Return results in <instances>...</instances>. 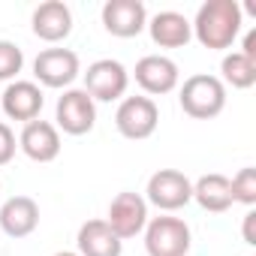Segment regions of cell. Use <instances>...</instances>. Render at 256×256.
Returning <instances> with one entry per match:
<instances>
[{"label": "cell", "mask_w": 256, "mask_h": 256, "mask_svg": "<svg viewBox=\"0 0 256 256\" xmlns=\"http://www.w3.org/2000/svg\"><path fill=\"white\" fill-rule=\"evenodd\" d=\"M241 24H244V12L238 6V0H208V4L199 6L196 18L190 22L199 46L211 52L232 48V42L241 34Z\"/></svg>", "instance_id": "1"}, {"label": "cell", "mask_w": 256, "mask_h": 256, "mask_svg": "<svg viewBox=\"0 0 256 256\" xmlns=\"http://www.w3.org/2000/svg\"><path fill=\"white\" fill-rule=\"evenodd\" d=\"M178 102H181L184 114H190L196 120H211L226 108V84L217 76L196 72V76L184 78Z\"/></svg>", "instance_id": "2"}, {"label": "cell", "mask_w": 256, "mask_h": 256, "mask_svg": "<svg viewBox=\"0 0 256 256\" xmlns=\"http://www.w3.org/2000/svg\"><path fill=\"white\" fill-rule=\"evenodd\" d=\"M190 226L181 217H151L145 226L148 256H187L190 253Z\"/></svg>", "instance_id": "3"}, {"label": "cell", "mask_w": 256, "mask_h": 256, "mask_svg": "<svg viewBox=\"0 0 256 256\" xmlns=\"http://www.w3.org/2000/svg\"><path fill=\"white\" fill-rule=\"evenodd\" d=\"M160 124V108L151 96H124L118 112H114V126L124 139L142 142L148 136H154Z\"/></svg>", "instance_id": "4"}, {"label": "cell", "mask_w": 256, "mask_h": 256, "mask_svg": "<svg viewBox=\"0 0 256 256\" xmlns=\"http://www.w3.org/2000/svg\"><path fill=\"white\" fill-rule=\"evenodd\" d=\"M54 120L66 136H84L96 124V102L88 96L84 88H66L58 96L54 106Z\"/></svg>", "instance_id": "5"}, {"label": "cell", "mask_w": 256, "mask_h": 256, "mask_svg": "<svg viewBox=\"0 0 256 256\" xmlns=\"http://www.w3.org/2000/svg\"><path fill=\"white\" fill-rule=\"evenodd\" d=\"M148 220H151V217H148V202H145V196H139V193H133V190L118 193V196L112 199L108 217H106L108 229H112L120 241L142 235L145 226H148Z\"/></svg>", "instance_id": "6"}, {"label": "cell", "mask_w": 256, "mask_h": 256, "mask_svg": "<svg viewBox=\"0 0 256 256\" xmlns=\"http://www.w3.org/2000/svg\"><path fill=\"white\" fill-rule=\"evenodd\" d=\"M130 88V72L120 60H112V58H102V60H94L84 72V90L88 96L96 102H112V100H120Z\"/></svg>", "instance_id": "7"}, {"label": "cell", "mask_w": 256, "mask_h": 256, "mask_svg": "<svg viewBox=\"0 0 256 256\" xmlns=\"http://www.w3.org/2000/svg\"><path fill=\"white\" fill-rule=\"evenodd\" d=\"M145 202H151L160 211H178L187 202H193V181L178 169H160L148 178Z\"/></svg>", "instance_id": "8"}, {"label": "cell", "mask_w": 256, "mask_h": 256, "mask_svg": "<svg viewBox=\"0 0 256 256\" xmlns=\"http://www.w3.org/2000/svg\"><path fill=\"white\" fill-rule=\"evenodd\" d=\"M82 72V64H78V54L72 48H46L36 54L34 60V76L42 88H70Z\"/></svg>", "instance_id": "9"}, {"label": "cell", "mask_w": 256, "mask_h": 256, "mask_svg": "<svg viewBox=\"0 0 256 256\" xmlns=\"http://www.w3.org/2000/svg\"><path fill=\"white\" fill-rule=\"evenodd\" d=\"M136 84L148 94V96H163V94H172L181 82V72H178V64L166 54H145L139 64H136Z\"/></svg>", "instance_id": "10"}, {"label": "cell", "mask_w": 256, "mask_h": 256, "mask_svg": "<svg viewBox=\"0 0 256 256\" xmlns=\"http://www.w3.org/2000/svg\"><path fill=\"white\" fill-rule=\"evenodd\" d=\"M102 28L120 40L139 36L148 28V10L142 0H108L102 6Z\"/></svg>", "instance_id": "11"}, {"label": "cell", "mask_w": 256, "mask_h": 256, "mask_svg": "<svg viewBox=\"0 0 256 256\" xmlns=\"http://www.w3.org/2000/svg\"><path fill=\"white\" fill-rule=\"evenodd\" d=\"M42 102H46V96L36 82H10L6 90L0 94V106H4L6 118L22 120V124L36 120L42 112Z\"/></svg>", "instance_id": "12"}, {"label": "cell", "mask_w": 256, "mask_h": 256, "mask_svg": "<svg viewBox=\"0 0 256 256\" xmlns=\"http://www.w3.org/2000/svg\"><path fill=\"white\" fill-rule=\"evenodd\" d=\"M18 148L34 163H52L60 154V133L48 120H30V124H24V130L18 136Z\"/></svg>", "instance_id": "13"}, {"label": "cell", "mask_w": 256, "mask_h": 256, "mask_svg": "<svg viewBox=\"0 0 256 256\" xmlns=\"http://www.w3.org/2000/svg\"><path fill=\"white\" fill-rule=\"evenodd\" d=\"M34 34L46 42H60L72 34V10L64 0H46L34 10Z\"/></svg>", "instance_id": "14"}, {"label": "cell", "mask_w": 256, "mask_h": 256, "mask_svg": "<svg viewBox=\"0 0 256 256\" xmlns=\"http://www.w3.org/2000/svg\"><path fill=\"white\" fill-rule=\"evenodd\" d=\"M40 226V205L30 196H12L0 205V229L10 238H28Z\"/></svg>", "instance_id": "15"}, {"label": "cell", "mask_w": 256, "mask_h": 256, "mask_svg": "<svg viewBox=\"0 0 256 256\" xmlns=\"http://www.w3.org/2000/svg\"><path fill=\"white\" fill-rule=\"evenodd\" d=\"M76 244H78V256H120L124 253V241L108 229L106 220L82 223Z\"/></svg>", "instance_id": "16"}, {"label": "cell", "mask_w": 256, "mask_h": 256, "mask_svg": "<svg viewBox=\"0 0 256 256\" xmlns=\"http://www.w3.org/2000/svg\"><path fill=\"white\" fill-rule=\"evenodd\" d=\"M148 30H151L154 46H160V48H184L193 40L190 22L175 10H163L154 18H148Z\"/></svg>", "instance_id": "17"}, {"label": "cell", "mask_w": 256, "mask_h": 256, "mask_svg": "<svg viewBox=\"0 0 256 256\" xmlns=\"http://www.w3.org/2000/svg\"><path fill=\"white\" fill-rule=\"evenodd\" d=\"M193 199L211 211V214H223L229 211L235 202H232V187H229V178L226 175H202L196 184H193Z\"/></svg>", "instance_id": "18"}, {"label": "cell", "mask_w": 256, "mask_h": 256, "mask_svg": "<svg viewBox=\"0 0 256 256\" xmlns=\"http://www.w3.org/2000/svg\"><path fill=\"white\" fill-rule=\"evenodd\" d=\"M220 72H223L220 82L229 84V88H235V90H247V88L256 84V60H250L241 52L226 54L223 64H220Z\"/></svg>", "instance_id": "19"}, {"label": "cell", "mask_w": 256, "mask_h": 256, "mask_svg": "<svg viewBox=\"0 0 256 256\" xmlns=\"http://www.w3.org/2000/svg\"><path fill=\"white\" fill-rule=\"evenodd\" d=\"M229 187H232V202H241V205H247V208L256 205V169H253V166H244V169L229 181Z\"/></svg>", "instance_id": "20"}, {"label": "cell", "mask_w": 256, "mask_h": 256, "mask_svg": "<svg viewBox=\"0 0 256 256\" xmlns=\"http://www.w3.org/2000/svg\"><path fill=\"white\" fill-rule=\"evenodd\" d=\"M22 66H24V52L10 40H0V82L16 78Z\"/></svg>", "instance_id": "21"}, {"label": "cell", "mask_w": 256, "mask_h": 256, "mask_svg": "<svg viewBox=\"0 0 256 256\" xmlns=\"http://www.w3.org/2000/svg\"><path fill=\"white\" fill-rule=\"evenodd\" d=\"M16 133H12V126L0 120V166H6L12 157H16Z\"/></svg>", "instance_id": "22"}, {"label": "cell", "mask_w": 256, "mask_h": 256, "mask_svg": "<svg viewBox=\"0 0 256 256\" xmlns=\"http://www.w3.org/2000/svg\"><path fill=\"white\" fill-rule=\"evenodd\" d=\"M253 223H256V214L253 211H247L244 214V226H241V232H244V244H256V235H253Z\"/></svg>", "instance_id": "23"}, {"label": "cell", "mask_w": 256, "mask_h": 256, "mask_svg": "<svg viewBox=\"0 0 256 256\" xmlns=\"http://www.w3.org/2000/svg\"><path fill=\"white\" fill-rule=\"evenodd\" d=\"M241 54H247L250 60H256V30H250V34L244 36V48H241Z\"/></svg>", "instance_id": "24"}, {"label": "cell", "mask_w": 256, "mask_h": 256, "mask_svg": "<svg viewBox=\"0 0 256 256\" xmlns=\"http://www.w3.org/2000/svg\"><path fill=\"white\" fill-rule=\"evenodd\" d=\"M54 256H78V253H72V250H60V253H54Z\"/></svg>", "instance_id": "25"}]
</instances>
